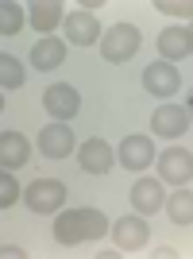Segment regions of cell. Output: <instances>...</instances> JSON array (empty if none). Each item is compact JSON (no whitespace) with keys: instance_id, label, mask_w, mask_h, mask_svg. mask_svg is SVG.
Listing matches in <instances>:
<instances>
[{"instance_id":"cell-6","label":"cell","mask_w":193,"mask_h":259,"mask_svg":"<svg viewBox=\"0 0 193 259\" xmlns=\"http://www.w3.org/2000/svg\"><path fill=\"white\" fill-rule=\"evenodd\" d=\"M112 240H116L120 251H139V248H147V240H151V225L143 221V213L139 217L128 213L112 225Z\"/></svg>"},{"instance_id":"cell-10","label":"cell","mask_w":193,"mask_h":259,"mask_svg":"<svg viewBox=\"0 0 193 259\" xmlns=\"http://www.w3.org/2000/svg\"><path fill=\"white\" fill-rule=\"evenodd\" d=\"M131 205H135V213H143V217L159 213V209H166L162 178H139V182L131 186Z\"/></svg>"},{"instance_id":"cell-24","label":"cell","mask_w":193,"mask_h":259,"mask_svg":"<svg viewBox=\"0 0 193 259\" xmlns=\"http://www.w3.org/2000/svg\"><path fill=\"white\" fill-rule=\"evenodd\" d=\"M189 54H193V27H189Z\"/></svg>"},{"instance_id":"cell-2","label":"cell","mask_w":193,"mask_h":259,"mask_svg":"<svg viewBox=\"0 0 193 259\" xmlns=\"http://www.w3.org/2000/svg\"><path fill=\"white\" fill-rule=\"evenodd\" d=\"M135 51H139V27L135 23H112L101 35V54L108 62H131Z\"/></svg>"},{"instance_id":"cell-5","label":"cell","mask_w":193,"mask_h":259,"mask_svg":"<svg viewBox=\"0 0 193 259\" xmlns=\"http://www.w3.org/2000/svg\"><path fill=\"white\" fill-rule=\"evenodd\" d=\"M155 162H159V178L170 186H185L193 178V151H185V147H166L162 159Z\"/></svg>"},{"instance_id":"cell-11","label":"cell","mask_w":193,"mask_h":259,"mask_svg":"<svg viewBox=\"0 0 193 259\" xmlns=\"http://www.w3.org/2000/svg\"><path fill=\"white\" fill-rule=\"evenodd\" d=\"M66 39L74 47H93L101 43V23L93 12H70L66 16Z\"/></svg>"},{"instance_id":"cell-14","label":"cell","mask_w":193,"mask_h":259,"mask_svg":"<svg viewBox=\"0 0 193 259\" xmlns=\"http://www.w3.org/2000/svg\"><path fill=\"white\" fill-rule=\"evenodd\" d=\"M27 159H31L27 136L23 132H4L0 136V162H4V170H20V166H27Z\"/></svg>"},{"instance_id":"cell-21","label":"cell","mask_w":193,"mask_h":259,"mask_svg":"<svg viewBox=\"0 0 193 259\" xmlns=\"http://www.w3.org/2000/svg\"><path fill=\"white\" fill-rule=\"evenodd\" d=\"M23 197V190H20V182L12 178V170H4L0 174V209H12L16 201Z\"/></svg>"},{"instance_id":"cell-22","label":"cell","mask_w":193,"mask_h":259,"mask_svg":"<svg viewBox=\"0 0 193 259\" xmlns=\"http://www.w3.org/2000/svg\"><path fill=\"white\" fill-rule=\"evenodd\" d=\"M155 8L166 16H189L193 20V0H155Z\"/></svg>"},{"instance_id":"cell-13","label":"cell","mask_w":193,"mask_h":259,"mask_svg":"<svg viewBox=\"0 0 193 259\" xmlns=\"http://www.w3.org/2000/svg\"><path fill=\"white\" fill-rule=\"evenodd\" d=\"M77 162H81L85 174H108L116 159H112V147H108L105 140H85L77 147Z\"/></svg>"},{"instance_id":"cell-19","label":"cell","mask_w":193,"mask_h":259,"mask_svg":"<svg viewBox=\"0 0 193 259\" xmlns=\"http://www.w3.org/2000/svg\"><path fill=\"white\" fill-rule=\"evenodd\" d=\"M20 27H23V8L12 4V0H4V4H0V35L8 39V35H16Z\"/></svg>"},{"instance_id":"cell-23","label":"cell","mask_w":193,"mask_h":259,"mask_svg":"<svg viewBox=\"0 0 193 259\" xmlns=\"http://www.w3.org/2000/svg\"><path fill=\"white\" fill-rule=\"evenodd\" d=\"M4 259H23V248H16V244H4V251H0Z\"/></svg>"},{"instance_id":"cell-18","label":"cell","mask_w":193,"mask_h":259,"mask_svg":"<svg viewBox=\"0 0 193 259\" xmlns=\"http://www.w3.org/2000/svg\"><path fill=\"white\" fill-rule=\"evenodd\" d=\"M166 217H170L174 225H182V228L193 225V194H189V190L178 186V190L166 197Z\"/></svg>"},{"instance_id":"cell-9","label":"cell","mask_w":193,"mask_h":259,"mask_svg":"<svg viewBox=\"0 0 193 259\" xmlns=\"http://www.w3.org/2000/svg\"><path fill=\"white\" fill-rule=\"evenodd\" d=\"M151 132H159V136H166V140L185 136V132H189V108H182V105H162L159 112L151 116Z\"/></svg>"},{"instance_id":"cell-8","label":"cell","mask_w":193,"mask_h":259,"mask_svg":"<svg viewBox=\"0 0 193 259\" xmlns=\"http://www.w3.org/2000/svg\"><path fill=\"white\" fill-rule=\"evenodd\" d=\"M39 151H43L46 159H70V151H74V132H70V124H62V120L46 124V128L39 132Z\"/></svg>"},{"instance_id":"cell-4","label":"cell","mask_w":193,"mask_h":259,"mask_svg":"<svg viewBox=\"0 0 193 259\" xmlns=\"http://www.w3.org/2000/svg\"><path fill=\"white\" fill-rule=\"evenodd\" d=\"M43 108L46 116L62 120V124H70V120L77 116V108H81V97H77L74 85H66V81H54V85H46L43 93Z\"/></svg>"},{"instance_id":"cell-16","label":"cell","mask_w":193,"mask_h":259,"mask_svg":"<svg viewBox=\"0 0 193 259\" xmlns=\"http://www.w3.org/2000/svg\"><path fill=\"white\" fill-rule=\"evenodd\" d=\"M27 16H31V27H35V31H43V35H51L58 23H66L58 0H35L31 8H27Z\"/></svg>"},{"instance_id":"cell-25","label":"cell","mask_w":193,"mask_h":259,"mask_svg":"<svg viewBox=\"0 0 193 259\" xmlns=\"http://www.w3.org/2000/svg\"><path fill=\"white\" fill-rule=\"evenodd\" d=\"M189 101H193V93H189Z\"/></svg>"},{"instance_id":"cell-1","label":"cell","mask_w":193,"mask_h":259,"mask_svg":"<svg viewBox=\"0 0 193 259\" xmlns=\"http://www.w3.org/2000/svg\"><path fill=\"white\" fill-rule=\"evenodd\" d=\"M108 232V217L101 209H66L54 221V240L62 248H74V244H85V240H101Z\"/></svg>"},{"instance_id":"cell-12","label":"cell","mask_w":193,"mask_h":259,"mask_svg":"<svg viewBox=\"0 0 193 259\" xmlns=\"http://www.w3.org/2000/svg\"><path fill=\"white\" fill-rule=\"evenodd\" d=\"M151 162H155V143H151V136H128V140L120 143V166L147 170Z\"/></svg>"},{"instance_id":"cell-17","label":"cell","mask_w":193,"mask_h":259,"mask_svg":"<svg viewBox=\"0 0 193 259\" xmlns=\"http://www.w3.org/2000/svg\"><path fill=\"white\" fill-rule=\"evenodd\" d=\"M159 54H162V62L185 58V54H189V31H185V27H166V31L159 35Z\"/></svg>"},{"instance_id":"cell-7","label":"cell","mask_w":193,"mask_h":259,"mask_svg":"<svg viewBox=\"0 0 193 259\" xmlns=\"http://www.w3.org/2000/svg\"><path fill=\"white\" fill-rule=\"evenodd\" d=\"M178 85H182V77H178V70H174V62H151L147 70H143V89H147L151 97H174L178 93Z\"/></svg>"},{"instance_id":"cell-3","label":"cell","mask_w":193,"mask_h":259,"mask_svg":"<svg viewBox=\"0 0 193 259\" xmlns=\"http://www.w3.org/2000/svg\"><path fill=\"white\" fill-rule=\"evenodd\" d=\"M23 205L31 209V213L46 217V213H58L66 205V186L58 178H35L27 190H23Z\"/></svg>"},{"instance_id":"cell-20","label":"cell","mask_w":193,"mask_h":259,"mask_svg":"<svg viewBox=\"0 0 193 259\" xmlns=\"http://www.w3.org/2000/svg\"><path fill=\"white\" fill-rule=\"evenodd\" d=\"M23 66L16 62V58H12V54H0V85L4 89H20L23 85Z\"/></svg>"},{"instance_id":"cell-15","label":"cell","mask_w":193,"mask_h":259,"mask_svg":"<svg viewBox=\"0 0 193 259\" xmlns=\"http://www.w3.org/2000/svg\"><path fill=\"white\" fill-rule=\"evenodd\" d=\"M66 58V39H54V35H43L39 43L31 47V66L39 70V74H46V70H58Z\"/></svg>"}]
</instances>
